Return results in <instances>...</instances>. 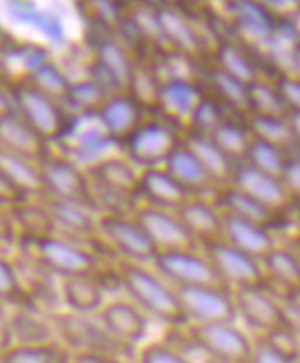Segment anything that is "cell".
Segmentation results:
<instances>
[{
  "label": "cell",
  "instance_id": "6da1fadb",
  "mask_svg": "<svg viewBox=\"0 0 300 363\" xmlns=\"http://www.w3.org/2000/svg\"><path fill=\"white\" fill-rule=\"evenodd\" d=\"M118 273L121 289L143 312L170 326L188 323L177 291L169 289L157 277L140 266H122Z\"/></svg>",
  "mask_w": 300,
  "mask_h": 363
},
{
  "label": "cell",
  "instance_id": "7a4b0ae2",
  "mask_svg": "<svg viewBox=\"0 0 300 363\" xmlns=\"http://www.w3.org/2000/svg\"><path fill=\"white\" fill-rule=\"evenodd\" d=\"M55 333L77 353H93L121 359L133 357L134 347L113 337L101 323L78 313L55 312L48 314Z\"/></svg>",
  "mask_w": 300,
  "mask_h": 363
},
{
  "label": "cell",
  "instance_id": "3957f363",
  "mask_svg": "<svg viewBox=\"0 0 300 363\" xmlns=\"http://www.w3.org/2000/svg\"><path fill=\"white\" fill-rule=\"evenodd\" d=\"M233 299L238 316L260 337L290 325L283 300L267 285L235 289Z\"/></svg>",
  "mask_w": 300,
  "mask_h": 363
},
{
  "label": "cell",
  "instance_id": "277c9868",
  "mask_svg": "<svg viewBox=\"0 0 300 363\" xmlns=\"http://www.w3.org/2000/svg\"><path fill=\"white\" fill-rule=\"evenodd\" d=\"M181 305L188 321L194 325L233 323L237 308L233 294L228 289L217 286L177 287Z\"/></svg>",
  "mask_w": 300,
  "mask_h": 363
},
{
  "label": "cell",
  "instance_id": "5b68a950",
  "mask_svg": "<svg viewBox=\"0 0 300 363\" xmlns=\"http://www.w3.org/2000/svg\"><path fill=\"white\" fill-rule=\"evenodd\" d=\"M189 337L194 346L208 354L235 363H250L252 357L255 341L233 323L192 325Z\"/></svg>",
  "mask_w": 300,
  "mask_h": 363
},
{
  "label": "cell",
  "instance_id": "8992f818",
  "mask_svg": "<svg viewBox=\"0 0 300 363\" xmlns=\"http://www.w3.org/2000/svg\"><path fill=\"white\" fill-rule=\"evenodd\" d=\"M34 252L38 265L64 279L94 276L96 269V262L89 253L48 235L35 238Z\"/></svg>",
  "mask_w": 300,
  "mask_h": 363
},
{
  "label": "cell",
  "instance_id": "52a82bcc",
  "mask_svg": "<svg viewBox=\"0 0 300 363\" xmlns=\"http://www.w3.org/2000/svg\"><path fill=\"white\" fill-rule=\"evenodd\" d=\"M208 259L226 287L233 286L238 289L267 285V277L256 258L235 246L211 242L208 247Z\"/></svg>",
  "mask_w": 300,
  "mask_h": 363
},
{
  "label": "cell",
  "instance_id": "ba28073f",
  "mask_svg": "<svg viewBox=\"0 0 300 363\" xmlns=\"http://www.w3.org/2000/svg\"><path fill=\"white\" fill-rule=\"evenodd\" d=\"M156 269L177 287L217 286L226 287L209 259L194 255L191 251L159 252L154 259Z\"/></svg>",
  "mask_w": 300,
  "mask_h": 363
},
{
  "label": "cell",
  "instance_id": "9c48e42d",
  "mask_svg": "<svg viewBox=\"0 0 300 363\" xmlns=\"http://www.w3.org/2000/svg\"><path fill=\"white\" fill-rule=\"evenodd\" d=\"M136 222L145 230L156 249L167 251H190L194 237L187 230L182 220L159 210H143L138 212Z\"/></svg>",
  "mask_w": 300,
  "mask_h": 363
},
{
  "label": "cell",
  "instance_id": "30bf717a",
  "mask_svg": "<svg viewBox=\"0 0 300 363\" xmlns=\"http://www.w3.org/2000/svg\"><path fill=\"white\" fill-rule=\"evenodd\" d=\"M106 330L121 342L134 347L148 330V320L145 312L129 301H113L104 307L100 314Z\"/></svg>",
  "mask_w": 300,
  "mask_h": 363
},
{
  "label": "cell",
  "instance_id": "8fae6325",
  "mask_svg": "<svg viewBox=\"0 0 300 363\" xmlns=\"http://www.w3.org/2000/svg\"><path fill=\"white\" fill-rule=\"evenodd\" d=\"M101 228L113 245L130 259L138 262L154 260L159 253L154 242L138 222L111 217L102 220Z\"/></svg>",
  "mask_w": 300,
  "mask_h": 363
},
{
  "label": "cell",
  "instance_id": "7c38bea8",
  "mask_svg": "<svg viewBox=\"0 0 300 363\" xmlns=\"http://www.w3.org/2000/svg\"><path fill=\"white\" fill-rule=\"evenodd\" d=\"M265 267L269 279L267 285L282 299L300 298V264L294 257L285 251L272 250L265 258Z\"/></svg>",
  "mask_w": 300,
  "mask_h": 363
},
{
  "label": "cell",
  "instance_id": "4fadbf2b",
  "mask_svg": "<svg viewBox=\"0 0 300 363\" xmlns=\"http://www.w3.org/2000/svg\"><path fill=\"white\" fill-rule=\"evenodd\" d=\"M223 228L229 237L230 245L253 258H265L272 251L270 237L256 223L231 216L224 222Z\"/></svg>",
  "mask_w": 300,
  "mask_h": 363
},
{
  "label": "cell",
  "instance_id": "5bb4252c",
  "mask_svg": "<svg viewBox=\"0 0 300 363\" xmlns=\"http://www.w3.org/2000/svg\"><path fill=\"white\" fill-rule=\"evenodd\" d=\"M104 292L94 277H75L64 279L61 296L72 312L88 315L101 308Z\"/></svg>",
  "mask_w": 300,
  "mask_h": 363
},
{
  "label": "cell",
  "instance_id": "9a60e30c",
  "mask_svg": "<svg viewBox=\"0 0 300 363\" xmlns=\"http://www.w3.org/2000/svg\"><path fill=\"white\" fill-rule=\"evenodd\" d=\"M7 328L12 340H17V345H43L52 343L55 330L50 320L38 318L32 310L18 311L9 318Z\"/></svg>",
  "mask_w": 300,
  "mask_h": 363
},
{
  "label": "cell",
  "instance_id": "2e32d148",
  "mask_svg": "<svg viewBox=\"0 0 300 363\" xmlns=\"http://www.w3.org/2000/svg\"><path fill=\"white\" fill-rule=\"evenodd\" d=\"M72 357L65 348L52 343L14 345L3 350L1 363H71Z\"/></svg>",
  "mask_w": 300,
  "mask_h": 363
},
{
  "label": "cell",
  "instance_id": "e0dca14e",
  "mask_svg": "<svg viewBox=\"0 0 300 363\" xmlns=\"http://www.w3.org/2000/svg\"><path fill=\"white\" fill-rule=\"evenodd\" d=\"M179 219L194 238H213L221 233L223 228L215 212L201 203L184 206L181 210Z\"/></svg>",
  "mask_w": 300,
  "mask_h": 363
},
{
  "label": "cell",
  "instance_id": "ac0fdd59",
  "mask_svg": "<svg viewBox=\"0 0 300 363\" xmlns=\"http://www.w3.org/2000/svg\"><path fill=\"white\" fill-rule=\"evenodd\" d=\"M172 138L160 127H148L140 131L133 141V152L141 161L154 162L168 154Z\"/></svg>",
  "mask_w": 300,
  "mask_h": 363
},
{
  "label": "cell",
  "instance_id": "d6986e66",
  "mask_svg": "<svg viewBox=\"0 0 300 363\" xmlns=\"http://www.w3.org/2000/svg\"><path fill=\"white\" fill-rule=\"evenodd\" d=\"M0 296L4 303L32 310L30 298L21 279V273L18 272L12 262L6 259L1 260L0 264Z\"/></svg>",
  "mask_w": 300,
  "mask_h": 363
},
{
  "label": "cell",
  "instance_id": "ffe728a7",
  "mask_svg": "<svg viewBox=\"0 0 300 363\" xmlns=\"http://www.w3.org/2000/svg\"><path fill=\"white\" fill-rule=\"evenodd\" d=\"M240 181L250 197L262 204H277L283 199L282 189L262 172L246 170L240 175Z\"/></svg>",
  "mask_w": 300,
  "mask_h": 363
},
{
  "label": "cell",
  "instance_id": "44dd1931",
  "mask_svg": "<svg viewBox=\"0 0 300 363\" xmlns=\"http://www.w3.org/2000/svg\"><path fill=\"white\" fill-rule=\"evenodd\" d=\"M149 197L165 206H177L184 199V192L177 182L161 172H149L145 179Z\"/></svg>",
  "mask_w": 300,
  "mask_h": 363
},
{
  "label": "cell",
  "instance_id": "7402d4cb",
  "mask_svg": "<svg viewBox=\"0 0 300 363\" xmlns=\"http://www.w3.org/2000/svg\"><path fill=\"white\" fill-rule=\"evenodd\" d=\"M21 104L30 121L43 131H51L57 123V113L48 100L34 91L21 94Z\"/></svg>",
  "mask_w": 300,
  "mask_h": 363
},
{
  "label": "cell",
  "instance_id": "603a6c76",
  "mask_svg": "<svg viewBox=\"0 0 300 363\" xmlns=\"http://www.w3.org/2000/svg\"><path fill=\"white\" fill-rule=\"evenodd\" d=\"M52 219L73 233L89 235L94 230L91 218L80 208L70 203L57 202L52 206Z\"/></svg>",
  "mask_w": 300,
  "mask_h": 363
},
{
  "label": "cell",
  "instance_id": "cb8c5ba5",
  "mask_svg": "<svg viewBox=\"0 0 300 363\" xmlns=\"http://www.w3.org/2000/svg\"><path fill=\"white\" fill-rule=\"evenodd\" d=\"M169 168L176 179L187 183H199L206 176V169L194 152L179 150L169 157Z\"/></svg>",
  "mask_w": 300,
  "mask_h": 363
},
{
  "label": "cell",
  "instance_id": "d4e9b609",
  "mask_svg": "<svg viewBox=\"0 0 300 363\" xmlns=\"http://www.w3.org/2000/svg\"><path fill=\"white\" fill-rule=\"evenodd\" d=\"M165 106L176 114L187 115L195 107L196 91L189 84L172 82L163 89Z\"/></svg>",
  "mask_w": 300,
  "mask_h": 363
},
{
  "label": "cell",
  "instance_id": "484cf974",
  "mask_svg": "<svg viewBox=\"0 0 300 363\" xmlns=\"http://www.w3.org/2000/svg\"><path fill=\"white\" fill-rule=\"evenodd\" d=\"M102 115L104 123L109 130L121 133L133 125L135 118V111L128 101L118 99L107 104Z\"/></svg>",
  "mask_w": 300,
  "mask_h": 363
},
{
  "label": "cell",
  "instance_id": "4316f807",
  "mask_svg": "<svg viewBox=\"0 0 300 363\" xmlns=\"http://www.w3.org/2000/svg\"><path fill=\"white\" fill-rule=\"evenodd\" d=\"M228 204L235 212V217L249 222L260 223L267 218V210L262 203L243 194H231L228 197Z\"/></svg>",
  "mask_w": 300,
  "mask_h": 363
},
{
  "label": "cell",
  "instance_id": "83f0119b",
  "mask_svg": "<svg viewBox=\"0 0 300 363\" xmlns=\"http://www.w3.org/2000/svg\"><path fill=\"white\" fill-rule=\"evenodd\" d=\"M140 363H192L181 350L168 343H149L141 350Z\"/></svg>",
  "mask_w": 300,
  "mask_h": 363
},
{
  "label": "cell",
  "instance_id": "f1b7e54d",
  "mask_svg": "<svg viewBox=\"0 0 300 363\" xmlns=\"http://www.w3.org/2000/svg\"><path fill=\"white\" fill-rule=\"evenodd\" d=\"M192 152L197 157L203 168L209 170L213 174L221 175L226 169V160L223 157L222 152L215 145L208 142L197 141L192 145Z\"/></svg>",
  "mask_w": 300,
  "mask_h": 363
},
{
  "label": "cell",
  "instance_id": "f546056e",
  "mask_svg": "<svg viewBox=\"0 0 300 363\" xmlns=\"http://www.w3.org/2000/svg\"><path fill=\"white\" fill-rule=\"evenodd\" d=\"M1 133L3 138H6L7 142L18 150H30L34 147L33 135L30 134L25 125L12 118H9L7 121L4 120L1 125Z\"/></svg>",
  "mask_w": 300,
  "mask_h": 363
},
{
  "label": "cell",
  "instance_id": "4dcf8cb0",
  "mask_svg": "<svg viewBox=\"0 0 300 363\" xmlns=\"http://www.w3.org/2000/svg\"><path fill=\"white\" fill-rule=\"evenodd\" d=\"M1 164H3L4 172H7L9 179L18 182L19 184L33 186L39 181L33 170L28 168L24 162H21L14 156L3 154Z\"/></svg>",
  "mask_w": 300,
  "mask_h": 363
},
{
  "label": "cell",
  "instance_id": "1f68e13d",
  "mask_svg": "<svg viewBox=\"0 0 300 363\" xmlns=\"http://www.w3.org/2000/svg\"><path fill=\"white\" fill-rule=\"evenodd\" d=\"M250 363H299L294 357L282 353L264 337H260L255 341L252 357Z\"/></svg>",
  "mask_w": 300,
  "mask_h": 363
},
{
  "label": "cell",
  "instance_id": "d6a6232c",
  "mask_svg": "<svg viewBox=\"0 0 300 363\" xmlns=\"http://www.w3.org/2000/svg\"><path fill=\"white\" fill-rule=\"evenodd\" d=\"M240 12L243 16L245 30L253 37L263 38L267 35V17L256 5L250 3L242 4Z\"/></svg>",
  "mask_w": 300,
  "mask_h": 363
},
{
  "label": "cell",
  "instance_id": "836d02e7",
  "mask_svg": "<svg viewBox=\"0 0 300 363\" xmlns=\"http://www.w3.org/2000/svg\"><path fill=\"white\" fill-rule=\"evenodd\" d=\"M50 181L57 191L64 195H71L78 188V177L72 169L66 165H55L50 170Z\"/></svg>",
  "mask_w": 300,
  "mask_h": 363
},
{
  "label": "cell",
  "instance_id": "e575fe53",
  "mask_svg": "<svg viewBox=\"0 0 300 363\" xmlns=\"http://www.w3.org/2000/svg\"><path fill=\"white\" fill-rule=\"evenodd\" d=\"M162 23L170 35L176 40L179 41V44L184 45L187 48L191 46L194 37H192L189 28L184 25L181 19L172 13H165L162 16Z\"/></svg>",
  "mask_w": 300,
  "mask_h": 363
},
{
  "label": "cell",
  "instance_id": "d590c367",
  "mask_svg": "<svg viewBox=\"0 0 300 363\" xmlns=\"http://www.w3.org/2000/svg\"><path fill=\"white\" fill-rule=\"evenodd\" d=\"M253 160L265 172H278L280 169L279 157L270 145L260 143L252 150Z\"/></svg>",
  "mask_w": 300,
  "mask_h": 363
},
{
  "label": "cell",
  "instance_id": "8d00e7d4",
  "mask_svg": "<svg viewBox=\"0 0 300 363\" xmlns=\"http://www.w3.org/2000/svg\"><path fill=\"white\" fill-rule=\"evenodd\" d=\"M37 81L39 86L48 91V93L60 94L65 91V80L53 68H39L37 71Z\"/></svg>",
  "mask_w": 300,
  "mask_h": 363
},
{
  "label": "cell",
  "instance_id": "74e56055",
  "mask_svg": "<svg viewBox=\"0 0 300 363\" xmlns=\"http://www.w3.org/2000/svg\"><path fill=\"white\" fill-rule=\"evenodd\" d=\"M216 143L228 152H238L243 149L244 138L240 131L231 127H223L217 130Z\"/></svg>",
  "mask_w": 300,
  "mask_h": 363
},
{
  "label": "cell",
  "instance_id": "f35d334b",
  "mask_svg": "<svg viewBox=\"0 0 300 363\" xmlns=\"http://www.w3.org/2000/svg\"><path fill=\"white\" fill-rule=\"evenodd\" d=\"M104 60L111 69V73H114L118 79L125 78L127 74V65H126L125 57H122L121 52L115 46H107L104 50Z\"/></svg>",
  "mask_w": 300,
  "mask_h": 363
},
{
  "label": "cell",
  "instance_id": "ab89813d",
  "mask_svg": "<svg viewBox=\"0 0 300 363\" xmlns=\"http://www.w3.org/2000/svg\"><path fill=\"white\" fill-rule=\"evenodd\" d=\"M224 62L226 67L229 68L230 72L238 79H250L251 77V71L250 67L243 60V57L238 55L235 51H226L224 53Z\"/></svg>",
  "mask_w": 300,
  "mask_h": 363
},
{
  "label": "cell",
  "instance_id": "60d3db41",
  "mask_svg": "<svg viewBox=\"0 0 300 363\" xmlns=\"http://www.w3.org/2000/svg\"><path fill=\"white\" fill-rule=\"evenodd\" d=\"M255 125L260 134L270 140L279 141V140H283L287 134V129L284 128L283 125L278 122L272 121V120L260 118V120H257Z\"/></svg>",
  "mask_w": 300,
  "mask_h": 363
},
{
  "label": "cell",
  "instance_id": "b9f144b4",
  "mask_svg": "<svg viewBox=\"0 0 300 363\" xmlns=\"http://www.w3.org/2000/svg\"><path fill=\"white\" fill-rule=\"evenodd\" d=\"M218 80L221 87L226 95H229V98L233 99L237 102L243 101L244 91L236 79L230 75L222 74L219 75Z\"/></svg>",
  "mask_w": 300,
  "mask_h": 363
},
{
  "label": "cell",
  "instance_id": "7bdbcfd3",
  "mask_svg": "<svg viewBox=\"0 0 300 363\" xmlns=\"http://www.w3.org/2000/svg\"><path fill=\"white\" fill-rule=\"evenodd\" d=\"M253 98L256 99V101L265 108L267 111H278L280 109V104L272 93L269 89L264 87H257L252 89Z\"/></svg>",
  "mask_w": 300,
  "mask_h": 363
},
{
  "label": "cell",
  "instance_id": "ee69618b",
  "mask_svg": "<svg viewBox=\"0 0 300 363\" xmlns=\"http://www.w3.org/2000/svg\"><path fill=\"white\" fill-rule=\"evenodd\" d=\"M73 98L82 104H91L100 98L98 88L93 84H82L73 89Z\"/></svg>",
  "mask_w": 300,
  "mask_h": 363
},
{
  "label": "cell",
  "instance_id": "f6af8a7d",
  "mask_svg": "<svg viewBox=\"0 0 300 363\" xmlns=\"http://www.w3.org/2000/svg\"><path fill=\"white\" fill-rule=\"evenodd\" d=\"M71 363H123L116 357L102 354L77 353L72 357Z\"/></svg>",
  "mask_w": 300,
  "mask_h": 363
},
{
  "label": "cell",
  "instance_id": "bcb514c9",
  "mask_svg": "<svg viewBox=\"0 0 300 363\" xmlns=\"http://www.w3.org/2000/svg\"><path fill=\"white\" fill-rule=\"evenodd\" d=\"M196 113L202 125H213V122L216 121V111L209 104H202L199 109H196Z\"/></svg>",
  "mask_w": 300,
  "mask_h": 363
},
{
  "label": "cell",
  "instance_id": "7dc6e473",
  "mask_svg": "<svg viewBox=\"0 0 300 363\" xmlns=\"http://www.w3.org/2000/svg\"><path fill=\"white\" fill-rule=\"evenodd\" d=\"M284 93L294 104L300 106V84L294 82H287L284 84Z\"/></svg>",
  "mask_w": 300,
  "mask_h": 363
},
{
  "label": "cell",
  "instance_id": "c3c4849f",
  "mask_svg": "<svg viewBox=\"0 0 300 363\" xmlns=\"http://www.w3.org/2000/svg\"><path fill=\"white\" fill-rule=\"evenodd\" d=\"M289 179L294 188L300 189V164H294L289 170Z\"/></svg>",
  "mask_w": 300,
  "mask_h": 363
},
{
  "label": "cell",
  "instance_id": "681fc988",
  "mask_svg": "<svg viewBox=\"0 0 300 363\" xmlns=\"http://www.w3.org/2000/svg\"><path fill=\"white\" fill-rule=\"evenodd\" d=\"M204 363H235L231 361L223 360V359H217V357H208Z\"/></svg>",
  "mask_w": 300,
  "mask_h": 363
},
{
  "label": "cell",
  "instance_id": "f907efd6",
  "mask_svg": "<svg viewBox=\"0 0 300 363\" xmlns=\"http://www.w3.org/2000/svg\"><path fill=\"white\" fill-rule=\"evenodd\" d=\"M294 125H296V128H297L300 134V115H297V116L294 118Z\"/></svg>",
  "mask_w": 300,
  "mask_h": 363
}]
</instances>
